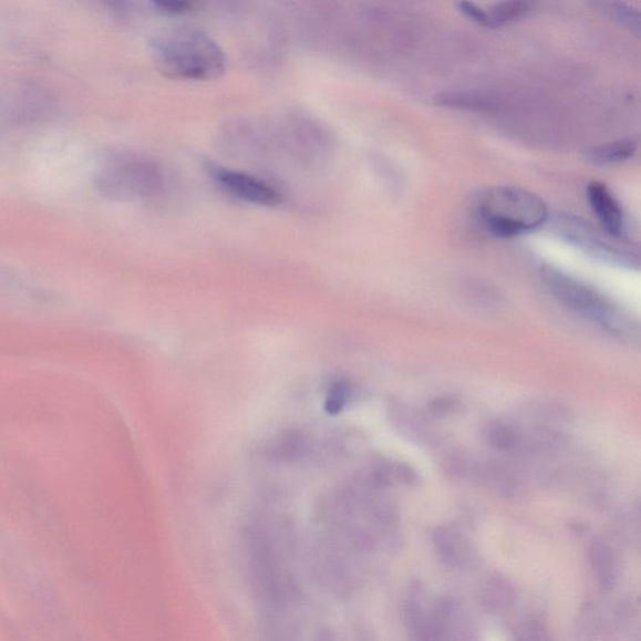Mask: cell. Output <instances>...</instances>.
<instances>
[{"label": "cell", "mask_w": 641, "mask_h": 641, "mask_svg": "<svg viewBox=\"0 0 641 641\" xmlns=\"http://www.w3.org/2000/svg\"><path fill=\"white\" fill-rule=\"evenodd\" d=\"M52 111L51 95L40 85L0 75V131L30 126L50 117Z\"/></svg>", "instance_id": "obj_5"}, {"label": "cell", "mask_w": 641, "mask_h": 641, "mask_svg": "<svg viewBox=\"0 0 641 641\" xmlns=\"http://www.w3.org/2000/svg\"><path fill=\"white\" fill-rule=\"evenodd\" d=\"M483 599L485 607L489 610L509 609L516 600V589L510 580L497 576L487 582Z\"/></svg>", "instance_id": "obj_13"}, {"label": "cell", "mask_w": 641, "mask_h": 641, "mask_svg": "<svg viewBox=\"0 0 641 641\" xmlns=\"http://www.w3.org/2000/svg\"><path fill=\"white\" fill-rule=\"evenodd\" d=\"M434 545L440 560L449 568H463L467 564L468 551L461 535L446 528H438L434 533Z\"/></svg>", "instance_id": "obj_10"}, {"label": "cell", "mask_w": 641, "mask_h": 641, "mask_svg": "<svg viewBox=\"0 0 641 641\" xmlns=\"http://www.w3.org/2000/svg\"><path fill=\"white\" fill-rule=\"evenodd\" d=\"M588 203L602 227L612 238H621L626 232V215L614 195L601 182H590L587 188Z\"/></svg>", "instance_id": "obj_8"}, {"label": "cell", "mask_w": 641, "mask_h": 641, "mask_svg": "<svg viewBox=\"0 0 641 641\" xmlns=\"http://www.w3.org/2000/svg\"><path fill=\"white\" fill-rule=\"evenodd\" d=\"M209 175L225 194L242 203L262 207H276L282 203L279 189L247 172L214 166L209 168Z\"/></svg>", "instance_id": "obj_7"}, {"label": "cell", "mask_w": 641, "mask_h": 641, "mask_svg": "<svg viewBox=\"0 0 641 641\" xmlns=\"http://www.w3.org/2000/svg\"><path fill=\"white\" fill-rule=\"evenodd\" d=\"M525 641H551L548 628L538 620L529 621V624L525 627Z\"/></svg>", "instance_id": "obj_15"}, {"label": "cell", "mask_w": 641, "mask_h": 641, "mask_svg": "<svg viewBox=\"0 0 641 641\" xmlns=\"http://www.w3.org/2000/svg\"><path fill=\"white\" fill-rule=\"evenodd\" d=\"M638 151L634 139H620L607 143L590 151V158L599 165H614L633 158Z\"/></svg>", "instance_id": "obj_12"}, {"label": "cell", "mask_w": 641, "mask_h": 641, "mask_svg": "<svg viewBox=\"0 0 641 641\" xmlns=\"http://www.w3.org/2000/svg\"><path fill=\"white\" fill-rule=\"evenodd\" d=\"M475 210L487 231L499 237L533 232L547 221L549 215L541 197L529 189L511 186L482 190L475 199Z\"/></svg>", "instance_id": "obj_3"}, {"label": "cell", "mask_w": 641, "mask_h": 641, "mask_svg": "<svg viewBox=\"0 0 641 641\" xmlns=\"http://www.w3.org/2000/svg\"><path fill=\"white\" fill-rule=\"evenodd\" d=\"M153 7L157 9L158 12L165 14H179L185 13L190 8L187 2H155L152 3Z\"/></svg>", "instance_id": "obj_16"}, {"label": "cell", "mask_w": 641, "mask_h": 641, "mask_svg": "<svg viewBox=\"0 0 641 641\" xmlns=\"http://www.w3.org/2000/svg\"><path fill=\"white\" fill-rule=\"evenodd\" d=\"M461 11L477 24L497 28L514 23L531 11L533 4L526 2H504L480 7L475 3L458 4Z\"/></svg>", "instance_id": "obj_9"}, {"label": "cell", "mask_w": 641, "mask_h": 641, "mask_svg": "<svg viewBox=\"0 0 641 641\" xmlns=\"http://www.w3.org/2000/svg\"><path fill=\"white\" fill-rule=\"evenodd\" d=\"M544 281L548 289L562 304L590 320H595L606 328L617 329L619 316L611 310V306L572 277L557 270L544 271Z\"/></svg>", "instance_id": "obj_6"}, {"label": "cell", "mask_w": 641, "mask_h": 641, "mask_svg": "<svg viewBox=\"0 0 641 641\" xmlns=\"http://www.w3.org/2000/svg\"><path fill=\"white\" fill-rule=\"evenodd\" d=\"M152 56L159 72L174 80H217L227 66L223 48L195 27H175L158 34Z\"/></svg>", "instance_id": "obj_2"}, {"label": "cell", "mask_w": 641, "mask_h": 641, "mask_svg": "<svg viewBox=\"0 0 641 641\" xmlns=\"http://www.w3.org/2000/svg\"><path fill=\"white\" fill-rule=\"evenodd\" d=\"M486 440L489 445L499 452H509L518 444L515 430L506 424L496 423L487 427Z\"/></svg>", "instance_id": "obj_14"}, {"label": "cell", "mask_w": 641, "mask_h": 641, "mask_svg": "<svg viewBox=\"0 0 641 641\" xmlns=\"http://www.w3.org/2000/svg\"><path fill=\"white\" fill-rule=\"evenodd\" d=\"M94 186L113 200L155 197L165 187V174L155 158L136 151H112L94 172Z\"/></svg>", "instance_id": "obj_4"}, {"label": "cell", "mask_w": 641, "mask_h": 641, "mask_svg": "<svg viewBox=\"0 0 641 641\" xmlns=\"http://www.w3.org/2000/svg\"><path fill=\"white\" fill-rule=\"evenodd\" d=\"M589 560L600 589L609 591L614 588L618 580V566L614 554L608 545L601 541L592 542L589 549Z\"/></svg>", "instance_id": "obj_11"}, {"label": "cell", "mask_w": 641, "mask_h": 641, "mask_svg": "<svg viewBox=\"0 0 641 641\" xmlns=\"http://www.w3.org/2000/svg\"><path fill=\"white\" fill-rule=\"evenodd\" d=\"M293 551L283 534L265 525L247 533L246 570L265 641H302L303 590Z\"/></svg>", "instance_id": "obj_1"}]
</instances>
